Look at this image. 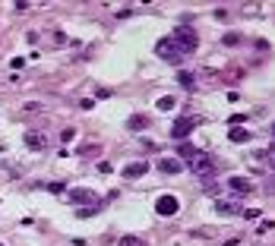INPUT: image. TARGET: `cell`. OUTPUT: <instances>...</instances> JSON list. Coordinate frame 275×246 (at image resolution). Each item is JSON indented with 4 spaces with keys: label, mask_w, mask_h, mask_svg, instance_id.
I'll list each match as a JSON object with an SVG mask.
<instances>
[{
    "label": "cell",
    "mask_w": 275,
    "mask_h": 246,
    "mask_svg": "<svg viewBox=\"0 0 275 246\" xmlns=\"http://www.w3.org/2000/svg\"><path fill=\"white\" fill-rule=\"evenodd\" d=\"M177 155H180V158H193V155H196V149H193V145H190V142H180V149H177Z\"/></svg>",
    "instance_id": "9a60e30c"
},
{
    "label": "cell",
    "mask_w": 275,
    "mask_h": 246,
    "mask_svg": "<svg viewBox=\"0 0 275 246\" xmlns=\"http://www.w3.org/2000/svg\"><path fill=\"white\" fill-rule=\"evenodd\" d=\"M155 211H158V215H165V218H174V215L180 211V202H177V196H171V192L158 196V199H155Z\"/></svg>",
    "instance_id": "277c9868"
},
{
    "label": "cell",
    "mask_w": 275,
    "mask_h": 246,
    "mask_svg": "<svg viewBox=\"0 0 275 246\" xmlns=\"http://www.w3.org/2000/svg\"><path fill=\"white\" fill-rule=\"evenodd\" d=\"M25 145H29L32 151H42L44 149V139L38 136V132H25Z\"/></svg>",
    "instance_id": "30bf717a"
},
{
    "label": "cell",
    "mask_w": 275,
    "mask_h": 246,
    "mask_svg": "<svg viewBox=\"0 0 275 246\" xmlns=\"http://www.w3.org/2000/svg\"><path fill=\"white\" fill-rule=\"evenodd\" d=\"M146 170H149V161H133V164L124 168V177H127V180H136V177H143Z\"/></svg>",
    "instance_id": "ba28073f"
},
{
    "label": "cell",
    "mask_w": 275,
    "mask_h": 246,
    "mask_svg": "<svg viewBox=\"0 0 275 246\" xmlns=\"http://www.w3.org/2000/svg\"><path fill=\"white\" fill-rule=\"evenodd\" d=\"M177 82L184 85V89H193V82H196V79H193V73H180V76H177Z\"/></svg>",
    "instance_id": "2e32d148"
},
{
    "label": "cell",
    "mask_w": 275,
    "mask_h": 246,
    "mask_svg": "<svg viewBox=\"0 0 275 246\" xmlns=\"http://www.w3.org/2000/svg\"><path fill=\"white\" fill-rule=\"evenodd\" d=\"M158 111H174V98H171V95L158 98Z\"/></svg>",
    "instance_id": "e0dca14e"
},
{
    "label": "cell",
    "mask_w": 275,
    "mask_h": 246,
    "mask_svg": "<svg viewBox=\"0 0 275 246\" xmlns=\"http://www.w3.org/2000/svg\"><path fill=\"white\" fill-rule=\"evenodd\" d=\"M193 130H196V120H193V117H177V120L171 123V139H180V142H184Z\"/></svg>",
    "instance_id": "5b68a950"
},
{
    "label": "cell",
    "mask_w": 275,
    "mask_h": 246,
    "mask_svg": "<svg viewBox=\"0 0 275 246\" xmlns=\"http://www.w3.org/2000/svg\"><path fill=\"white\" fill-rule=\"evenodd\" d=\"M228 189H231L234 196H250V192H253V183L247 180V177H228Z\"/></svg>",
    "instance_id": "52a82bcc"
},
{
    "label": "cell",
    "mask_w": 275,
    "mask_h": 246,
    "mask_svg": "<svg viewBox=\"0 0 275 246\" xmlns=\"http://www.w3.org/2000/svg\"><path fill=\"white\" fill-rule=\"evenodd\" d=\"M155 54L162 57V60H168V63H180V57H184V51H180L177 44L171 41V38H162V41L155 44Z\"/></svg>",
    "instance_id": "3957f363"
},
{
    "label": "cell",
    "mask_w": 275,
    "mask_h": 246,
    "mask_svg": "<svg viewBox=\"0 0 275 246\" xmlns=\"http://www.w3.org/2000/svg\"><path fill=\"white\" fill-rule=\"evenodd\" d=\"M70 202L73 205H98V196H95V189H85V186H79V189H70Z\"/></svg>",
    "instance_id": "8992f818"
},
{
    "label": "cell",
    "mask_w": 275,
    "mask_h": 246,
    "mask_svg": "<svg viewBox=\"0 0 275 246\" xmlns=\"http://www.w3.org/2000/svg\"><path fill=\"white\" fill-rule=\"evenodd\" d=\"M228 139H231V142H247V139H250V132L240 130V126H234V130L228 132Z\"/></svg>",
    "instance_id": "8fae6325"
},
{
    "label": "cell",
    "mask_w": 275,
    "mask_h": 246,
    "mask_svg": "<svg viewBox=\"0 0 275 246\" xmlns=\"http://www.w3.org/2000/svg\"><path fill=\"white\" fill-rule=\"evenodd\" d=\"M146 126H149V120H146V114H133L130 120H127V130H133V132L146 130Z\"/></svg>",
    "instance_id": "9c48e42d"
},
{
    "label": "cell",
    "mask_w": 275,
    "mask_h": 246,
    "mask_svg": "<svg viewBox=\"0 0 275 246\" xmlns=\"http://www.w3.org/2000/svg\"><path fill=\"white\" fill-rule=\"evenodd\" d=\"M120 246H149L143 237H120Z\"/></svg>",
    "instance_id": "5bb4252c"
},
{
    "label": "cell",
    "mask_w": 275,
    "mask_h": 246,
    "mask_svg": "<svg viewBox=\"0 0 275 246\" xmlns=\"http://www.w3.org/2000/svg\"><path fill=\"white\" fill-rule=\"evenodd\" d=\"M48 192H63V183H48Z\"/></svg>",
    "instance_id": "d6986e66"
},
{
    "label": "cell",
    "mask_w": 275,
    "mask_h": 246,
    "mask_svg": "<svg viewBox=\"0 0 275 246\" xmlns=\"http://www.w3.org/2000/svg\"><path fill=\"white\" fill-rule=\"evenodd\" d=\"M158 168H162L165 174H180V164L174 161V158H168V161H162V164H158Z\"/></svg>",
    "instance_id": "7c38bea8"
},
{
    "label": "cell",
    "mask_w": 275,
    "mask_h": 246,
    "mask_svg": "<svg viewBox=\"0 0 275 246\" xmlns=\"http://www.w3.org/2000/svg\"><path fill=\"white\" fill-rule=\"evenodd\" d=\"M171 41L177 44L184 54H187V51H196V48H199V38H196V32H193L190 25H177V29L171 32Z\"/></svg>",
    "instance_id": "6da1fadb"
},
{
    "label": "cell",
    "mask_w": 275,
    "mask_h": 246,
    "mask_svg": "<svg viewBox=\"0 0 275 246\" xmlns=\"http://www.w3.org/2000/svg\"><path fill=\"white\" fill-rule=\"evenodd\" d=\"M215 211H218V215H234L237 208H234L231 202H221V199H218V202H215Z\"/></svg>",
    "instance_id": "4fadbf2b"
},
{
    "label": "cell",
    "mask_w": 275,
    "mask_h": 246,
    "mask_svg": "<svg viewBox=\"0 0 275 246\" xmlns=\"http://www.w3.org/2000/svg\"><path fill=\"white\" fill-rule=\"evenodd\" d=\"M73 136H76V130H63V132H60V139H63V142H70Z\"/></svg>",
    "instance_id": "ac0fdd59"
},
{
    "label": "cell",
    "mask_w": 275,
    "mask_h": 246,
    "mask_svg": "<svg viewBox=\"0 0 275 246\" xmlns=\"http://www.w3.org/2000/svg\"><path fill=\"white\" fill-rule=\"evenodd\" d=\"M190 170L196 177H212V174H215V161H212L206 151H196V155L190 158Z\"/></svg>",
    "instance_id": "7a4b0ae2"
},
{
    "label": "cell",
    "mask_w": 275,
    "mask_h": 246,
    "mask_svg": "<svg viewBox=\"0 0 275 246\" xmlns=\"http://www.w3.org/2000/svg\"><path fill=\"white\" fill-rule=\"evenodd\" d=\"M0 246H3V243H0Z\"/></svg>",
    "instance_id": "ffe728a7"
}]
</instances>
